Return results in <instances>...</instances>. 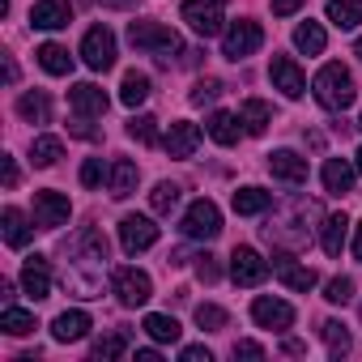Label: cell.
I'll return each instance as SVG.
<instances>
[{"label":"cell","instance_id":"f907efd6","mask_svg":"<svg viewBox=\"0 0 362 362\" xmlns=\"http://www.w3.org/2000/svg\"><path fill=\"white\" fill-rule=\"evenodd\" d=\"M354 256L362 260V222H358V235H354Z\"/></svg>","mask_w":362,"mask_h":362},{"label":"cell","instance_id":"8992f818","mask_svg":"<svg viewBox=\"0 0 362 362\" xmlns=\"http://www.w3.org/2000/svg\"><path fill=\"white\" fill-rule=\"evenodd\" d=\"M179 13H184V22L201 35V39H214V35H222V9L214 5V0H184V9H179Z\"/></svg>","mask_w":362,"mask_h":362},{"label":"cell","instance_id":"7402d4cb","mask_svg":"<svg viewBox=\"0 0 362 362\" xmlns=\"http://www.w3.org/2000/svg\"><path fill=\"white\" fill-rule=\"evenodd\" d=\"M132 188H136V162H128V158L111 162V197L124 201V197H132Z\"/></svg>","mask_w":362,"mask_h":362},{"label":"cell","instance_id":"cb8c5ba5","mask_svg":"<svg viewBox=\"0 0 362 362\" xmlns=\"http://www.w3.org/2000/svg\"><path fill=\"white\" fill-rule=\"evenodd\" d=\"M18 111H22V119H30V124H47V119H52V103H47L43 90L22 94V98H18Z\"/></svg>","mask_w":362,"mask_h":362},{"label":"cell","instance_id":"ab89813d","mask_svg":"<svg viewBox=\"0 0 362 362\" xmlns=\"http://www.w3.org/2000/svg\"><path fill=\"white\" fill-rule=\"evenodd\" d=\"M324 298H328V303H337V307H341V303H349V298H354V281H349V277H332V281L324 286Z\"/></svg>","mask_w":362,"mask_h":362},{"label":"cell","instance_id":"5bb4252c","mask_svg":"<svg viewBox=\"0 0 362 362\" xmlns=\"http://www.w3.org/2000/svg\"><path fill=\"white\" fill-rule=\"evenodd\" d=\"M73 22V5L69 0H39L30 9V26L35 30H64Z\"/></svg>","mask_w":362,"mask_h":362},{"label":"cell","instance_id":"8fae6325","mask_svg":"<svg viewBox=\"0 0 362 362\" xmlns=\"http://www.w3.org/2000/svg\"><path fill=\"white\" fill-rule=\"evenodd\" d=\"M230 277H235L239 286H260V281L269 277V260H260V252H252V247H235V256H230Z\"/></svg>","mask_w":362,"mask_h":362},{"label":"cell","instance_id":"ee69618b","mask_svg":"<svg viewBox=\"0 0 362 362\" xmlns=\"http://www.w3.org/2000/svg\"><path fill=\"white\" fill-rule=\"evenodd\" d=\"M179 358H184V362H209V358H214V354H209V349H205V345H188V349H184V354H179Z\"/></svg>","mask_w":362,"mask_h":362},{"label":"cell","instance_id":"52a82bcc","mask_svg":"<svg viewBox=\"0 0 362 362\" xmlns=\"http://www.w3.org/2000/svg\"><path fill=\"white\" fill-rule=\"evenodd\" d=\"M69 214H73V205H69L64 192H35V226H39V230L64 226Z\"/></svg>","mask_w":362,"mask_h":362},{"label":"cell","instance_id":"83f0119b","mask_svg":"<svg viewBox=\"0 0 362 362\" xmlns=\"http://www.w3.org/2000/svg\"><path fill=\"white\" fill-rule=\"evenodd\" d=\"M324 43H328V35H324V26H320V22H303V26L294 30V47H298V52H307V56H320V52H324Z\"/></svg>","mask_w":362,"mask_h":362},{"label":"cell","instance_id":"d6a6232c","mask_svg":"<svg viewBox=\"0 0 362 362\" xmlns=\"http://www.w3.org/2000/svg\"><path fill=\"white\" fill-rule=\"evenodd\" d=\"M320 332H324V341H328V354H332V358H345V354H349V345H354V341H349L345 324L324 320V324H320Z\"/></svg>","mask_w":362,"mask_h":362},{"label":"cell","instance_id":"ba28073f","mask_svg":"<svg viewBox=\"0 0 362 362\" xmlns=\"http://www.w3.org/2000/svg\"><path fill=\"white\" fill-rule=\"evenodd\" d=\"M119 243H124V252H128V256L149 252V247L158 243V226H153L149 218H141V214H128V218L119 222Z\"/></svg>","mask_w":362,"mask_h":362},{"label":"cell","instance_id":"f35d334b","mask_svg":"<svg viewBox=\"0 0 362 362\" xmlns=\"http://www.w3.org/2000/svg\"><path fill=\"white\" fill-rule=\"evenodd\" d=\"M124 349H128V337L124 332H107V337L94 341V358H119Z\"/></svg>","mask_w":362,"mask_h":362},{"label":"cell","instance_id":"7c38bea8","mask_svg":"<svg viewBox=\"0 0 362 362\" xmlns=\"http://www.w3.org/2000/svg\"><path fill=\"white\" fill-rule=\"evenodd\" d=\"M269 77H273V86H277L286 98H303V90H307V77H303V69H298L290 56H273Z\"/></svg>","mask_w":362,"mask_h":362},{"label":"cell","instance_id":"bcb514c9","mask_svg":"<svg viewBox=\"0 0 362 362\" xmlns=\"http://www.w3.org/2000/svg\"><path fill=\"white\" fill-rule=\"evenodd\" d=\"M298 5H303V0H273V13H277V18H290Z\"/></svg>","mask_w":362,"mask_h":362},{"label":"cell","instance_id":"d590c367","mask_svg":"<svg viewBox=\"0 0 362 362\" xmlns=\"http://www.w3.org/2000/svg\"><path fill=\"white\" fill-rule=\"evenodd\" d=\"M175 205H179V188H175V184H158V188L149 192V209H153V214H170Z\"/></svg>","mask_w":362,"mask_h":362},{"label":"cell","instance_id":"b9f144b4","mask_svg":"<svg viewBox=\"0 0 362 362\" xmlns=\"http://www.w3.org/2000/svg\"><path fill=\"white\" fill-rule=\"evenodd\" d=\"M197 277H201V281H209V286L222 277V273H218V260H214L209 252H205V256H197Z\"/></svg>","mask_w":362,"mask_h":362},{"label":"cell","instance_id":"44dd1931","mask_svg":"<svg viewBox=\"0 0 362 362\" xmlns=\"http://www.w3.org/2000/svg\"><path fill=\"white\" fill-rule=\"evenodd\" d=\"M39 64H43V73H52V77H69V73H73V56H69V47H60V43H43V47H39Z\"/></svg>","mask_w":362,"mask_h":362},{"label":"cell","instance_id":"f6af8a7d","mask_svg":"<svg viewBox=\"0 0 362 362\" xmlns=\"http://www.w3.org/2000/svg\"><path fill=\"white\" fill-rule=\"evenodd\" d=\"M235 358H264V349H260L256 341H239V345H235Z\"/></svg>","mask_w":362,"mask_h":362},{"label":"cell","instance_id":"2e32d148","mask_svg":"<svg viewBox=\"0 0 362 362\" xmlns=\"http://www.w3.org/2000/svg\"><path fill=\"white\" fill-rule=\"evenodd\" d=\"M197 145H201V128L197 124H188V119H175L170 124V132H166V153L170 158H192Z\"/></svg>","mask_w":362,"mask_h":362},{"label":"cell","instance_id":"836d02e7","mask_svg":"<svg viewBox=\"0 0 362 362\" xmlns=\"http://www.w3.org/2000/svg\"><path fill=\"white\" fill-rule=\"evenodd\" d=\"M0 328H5L9 337H26V332H35V315L22 311V307H5V315H0Z\"/></svg>","mask_w":362,"mask_h":362},{"label":"cell","instance_id":"ac0fdd59","mask_svg":"<svg viewBox=\"0 0 362 362\" xmlns=\"http://www.w3.org/2000/svg\"><path fill=\"white\" fill-rule=\"evenodd\" d=\"M273 269H277V277H281L290 290H311V286H315V273L303 269V264H294V256H286V252L273 256Z\"/></svg>","mask_w":362,"mask_h":362},{"label":"cell","instance_id":"f1b7e54d","mask_svg":"<svg viewBox=\"0 0 362 362\" xmlns=\"http://www.w3.org/2000/svg\"><path fill=\"white\" fill-rule=\"evenodd\" d=\"M239 119H243V128H247L252 136H260V132L269 128L273 111H269V103H260V98H247V103H243V111H239Z\"/></svg>","mask_w":362,"mask_h":362},{"label":"cell","instance_id":"9c48e42d","mask_svg":"<svg viewBox=\"0 0 362 362\" xmlns=\"http://www.w3.org/2000/svg\"><path fill=\"white\" fill-rule=\"evenodd\" d=\"M260 43H264V30H260L256 22H235V26L226 30L222 52H226V60H243V56H252Z\"/></svg>","mask_w":362,"mask_h":362},{"label":"cell","instance_id":"277c9868","mask_svg":"<svg viewBox=\"0 0 362 362\" xmlns=\"http://www.w3.org/2000/svg\"><path fill=\"white\" fill-rule=\"evenodd\" d=\"M81 60L94 69V73H107L115 64V35L107 26H90L86 39H81Z\"/></svg>","mask_w":362,"mask_h":362},{"label":"cell","instance_id":"5b68a950","mask_svg":"<svg viewBox=\"0 0 362 362\" xmlns=\"http://www.w3.org/2000/svg\"><path fill=\"white\" fill-rule=\"evenodd\" d=\"M111 286H115V298H119L124 307H141V303H149V294H153V281H149V273H141V269H115Z\"/></svg>","mask_w":362,"mask_h":362},{"label":"cell","instance_id":"ffe728a7","mask_svg":"<svg viewBox=\"0 0 362 362\" xmlns=\"http://www.w3.org/2000/svg\"><path fill=\"white\" fill-rule=\"evenodd\" d=\"M324 188H328L332 197H345V192L354 188V170H349L345 158H328V162H324Z\"/></svg>","mask_w":362,"mask_h":362},{"label":"cell","instance_id":"e0dca14e","mask_svg":"<svg viewBox=\"0 0 362 362\" xmlns=\"http://www.w3.org/2000/svg\"><path fill=\"white\" fill-rule=\"evenodd\" d=\"M22 286H26L30 298H47L52 294V273H47V260L43 256H30L22 264Z\"/></svg>","mask_w":362,"mask_h":362},{"label":"cell","instance_id":"6da1fadb","mask_svg":"<svg viewBox=\"0 0 362 362\" xmlns=\"http://www.w3.org/2000/svg\"><path fill=\"white\" fill-rule=\"evenodd\" d=\"M311 90H315L320 107H328V111H345V107H354V77H349L345 64H324V69L315 73Z\"/></svg>","mask_w":362,"mask_h":362},{"label":"cell","instance_id":"4dcf8cb0","mask_svg":"<svg viewBox=\"0 0 362 362\" xmlns=\"http://www.w3.org/2000/svg\"><path fill=\"white\" fill-rule=\"evenodd\" d=\"M158 345H175L179 341V324H175V315H145V324H141Z\"/></svg>","mask_w":362,"mask_h":362},{"label":"cell","instance_id":"4316f807","mask_svg":"<svg viewBox=\"0 0 362 362\" xmlns=\"http://www.w3.org/2000/svg\"><path fill=\"white\" fill-rule=\"evenodd\" d=\"M0 222H5V243L9 247H26L30 243V222H26L22 209H5V218H0Z\"/></svg>","mask_w":362,"mask_h":362},{"label":"cell","instance_id":"30bf717a","mask_svg":"<svg viewBox=\"0 0 362 362\" xmlns=\"http://www.w3.org/2000/svg\"><path fill=\"white\" fill-rule=\"evenodd\" d=\"M252 320H256L260 328L286 332V328L294 324V307H290V303H281V298H269V294H260V298L252 303Z\"/></svg>","mask_w":362,"mask_h":362},{"label":"cell","instance_id":"74e56055","mask_svg":"<svg viewBox=\"0 0 362 362\" xmlns=\"http://www.w3.org/2000/svg\"><path fill=\"white\" fill-rule=\"evenodd\" d=\"M128 136H136L141 145H153V141H158V119H153V115H132Z\"/></svg>","mask_w":362,"mask_h":362},{"label":"cell","instance_id":"7a4b0ae2","mask_svg":"<svg viewBox=\"0 0 362 362\" xmlns=\"http://www.w3.org/2000/svg\"><path fill=\"white\" fill-rule=\"evenodd\" d=\"M128 43H132L136 52L158 56V60H170L179 47H184L170 26H158V22H132V26H128Z\"/></svg>","mask_w":362,"mask_h":362},{"label":"cell","instance_id":"8d00e7d4","mask_svg":"<svg viewBox=\"0 0 362 362\" xmlns=\"http://www.w3.org/2000/svg\"><path fill=\"white\" fill-rule=\"evenodd\" d=\"M197 324L209 328V332H222V328L230 324V315H226L222 307H214V303H201V307H197Z\"/></svg>","mask_w":362,"mask_h":362},{"label":"cell","instance_id":"d4e9b609","mask_svg":"<svg viewBox=\"0 0 362 362\" xmlns=\"http://www.w3.org/2000/svg\"><path fill=\"white\" fill-rule=\"evenodd\" d=\"M239 124H243V119H235L230 111H214L205 128H209V136H214L218 145H235V141H239Z\"/></svg>","mask_w":362,"mask_h":362},{"label":"cell","instance_id":"f546056e","mask_svg":"<svg viewBox=\"0 0 362 362\" xmlns=\"http://www.w3.org/2000/svg\"><path fill=\"white\" fill-rule=\"evenodd\" d=\"M145 98H149V77H145V73H124L119 103H124V107H141Z\"/></svg>","mask_w":362,"mask_h":362},{"label":"cell","instance_id":"3957f363","mask_svg":"<svg viewBox=\"0 0 362 362\" xmlns=\"http://www.w3.org/2000/svg\"><path fill=\"white\" fill-rule=\"evenodd\" d=\"M179 230H184L188 239H201V243H209V239H218L222 235V214H218V205L214 201H192L188 205V214H184V226H179Z\"/></svg>","mask_w":362,"mask_h":362},{"label":"cell","instance_id":"4fadbf2b","mask_svg":"<svg viewBox=\"0 0 362 362\" xmlns=\"http://www.w3.org/2000/svg\"><path fill=\"white\" fill-rule=\"evenodd\" d=\"M69 103H73V111H77V115H86V119H103V115H107V107H111V98H107L94 81L73 86V90H69Z\"/></svg>","mask_w":362,"mask_h":362},{"label":"cell","instance_id":"e575fe53","mask_svg":"<svg viewBox=\"0 0 362 362\" xmlns=\"http://www.w3.org/2000/svg\"><path fill=\"white\" fill-rule=\"evenodd\" d=\"M60 153H64V145L56 136H35V145H30V162L35 166H56Z\"/></svg>","mask_w":362,"mask_h":362},{"label":"cell","instance_id":"603a6c76","mask_svg":"<svg viewBox=\"0 0 362 362\" xmlns=\"http://www.w3.org/2000/svg\"><path fill=\"white\" fill-rule=\"evenodd\" d=\"M328 22L341 30H354L362 22V0H328Z\"/></svg>","mask_w":362,"mask_h":362},{"label":"cell","instance_id":"7dc6e473","mask_svg":"<svg viewBox=\"0 0 362 362\" xmlns=\"http://www.w3.org/2000/svg\"><path fill=\"white\" fill-rule=\"evenodd\" d=\"M5 188H18V166H13V158H5Z\"/></svg>","mask_w":362,"mask_h":362},{"label":"cell","instance_id":"7bdbcfd3","mask_svg":"<svg viewBox=\"0 0 362 362\" xmlns=\"http://www.w3.org/2000/svg\"><path fill=\"white\" fill-rule=\"evenodd\" d=\"M81 184H86V188H98V184H103V158H90V162L81 166Z\"/></svg>","mask_w":362,"mask_h":362},{"label":"cell","instance_id":"816d5d0a","mask_svg":"<svg viewBox=\"0 0 362 362\" xmlns=\"http://www.w3.org/2000/svg\"><path fill=\"white\" fill-rule=\"evenodd\" d=\"M354 52H358V60H362V39H358V47H354Z\"/></svg>","mask_w":362,"mask_h":362},{"label":"cell","instance_id":"f5cc1de1","mask_svg":"<svg viewBox=\"0 0 362 362\" xmlns=\"http://www.w3.org/2000/svg\"><path fill=\"white\" fill-rule=\"evenodd\" d=\"M358 170H362V149H358Z\"/></svg>","mask_w":362,"mask_h":362},{"label":"cell","instance_id":"484cf974","mask_svg":"<svg viewBox=\"0 0 362 362\" xmlns=\"http://www.w3.org/2000/svg\"><path fill=\"white\" fill-rule=\"evenodd\" d=\"M230 205H235V214H243V218H252V214H264V209L273 205V197H269L264 188H239Z\"/></svg>","mask_w":362,"mask_h":362},{"label":"cell","instance_id":"c3c4849f","mask_svg":"<svg viewBox=\"0 0 362 362\" xmlns=\"http://www.w3.org/2000/svg\"><path fill=\"white\" fill-rule=\"evenodd\" d=\"M98 5H107V9H132L136 0H98Z\"/></svg>","mask_w":362,"mask_h":362},{"label":"cell","instance_id":"60d3db41","mask_svg":"<svg viewBox=\"0 0 362 362\" xmlns=\"http://www.w3.org/2000/svg\"><path fill=\"white\" fill-rule=\"evenodd\" d=\"M218 94H222V81L205 77V81H197V90H192V103H197V107H205V103H214Z\"/></svg>","mask_w":362,"mask_h":362},{"label":"cell","instance_id":"681fc988","mask_svg":"<svg viewBox=\"0 0 362 362\" xmlns=\"http://www.w3.org/2000/svg\"><path fill=\"white\" fill-rule=\"evenodd\" d=\"M136 362H162L158 349H136Z\"/></svg>","mask_w":362,"mask_h":362},{"label":"cell","instance_id":"1f68e13d","mask_svg":"<svg viewBox=\"0 0 362 362\" xmlns=\"http://www.w3.org/2000/svg\"><path fill=\"white\" fill-rule=\"evenodd\" d=\"M345 226H349V222H345V214L324 218V239H320V243H324V252H328V256H341V247H345Z\"/></svg>","mask_w":362,"mask_h":362},{"label":"cell","instance_id":"9a60e30c","mask_svg":"<svg viewBox=\"0 0 362 362\" xmlns=\"http://www.w3.org/2000/svg\"><path fill=\"white\" fill-rule=\"evenodd\" d=\"M269 170L281 179V184H307V158H298L294 149H277V153H269Z\"/></svg>","mask_w":362,"mask_h":362},{"label":"cell","instance_id":"d6986e66","mask_svg":"<svg viewBox=\"0 0 362 362\" xmlns=\"http://www.w3.org/2000/svg\"><path fill=\"white\" fill-rule=\"evenodd\" d=\"M86 332H90V315H86V311H60V315L52 320V337L64 341V345H69V341H81Z\"/></svg>","mask_w":362,"mask_h":362}]
</instances>
